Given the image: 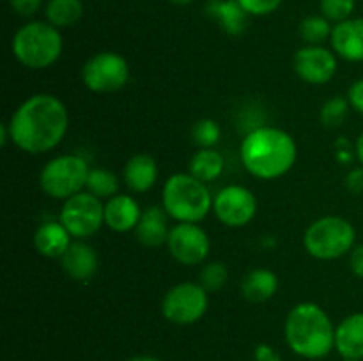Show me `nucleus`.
<instances>
[{
  "label": "nucleus",
  "mask_w": 363,
  "mask_h": 361,
  "mask_svg": "<svg viewBox=\"0 0 363 361\" xmlns=\"http://www.w3.org/2000/svg\"><path fill=\"white\" fill-rule=\"evenodd\" d=\"M11 142L20 151L41 154L55 149L66 137L69 113L53 94H34L25 99L7 122Z\"/></svg>",
  "instance_id": "obj_1"
},
{
  "label": "nucleus",
  "mask_w": 363,
  "mask_h": 361,
  "mask_svg": "<svg viewBox=\"0 0 363 361\" xmlns=\"http://www.w3.org/2000/svg\"><path fill=\"white\" fill-rule=\"evenodd\" d=\"M241 161L254 177L273 180L286 176L298 158V145L287 131L259 126L241 142Z\"/></svg>",
  "instance_id": "obj_2"
},
{
  "label": "nucleus",
  "mask_w": 363,
  "mask_h": 361,
  "mask_svg": "<svg viewBox=\"0 0 363 361\" xmlns=\"http://www.w3.org/2000/svg\"><path fill=\"white\" fill-rule=\"evenodd\" d=\"M284 336L294 354L305 360H321L335 349V326L319 304L305 301L287 314Z\"/></svg>",
  "instance_id": "obj_3"
},
{
  "label": "nucleus",
  "mask_w": 363,
  "mask_h": 361,
  "mask_svg": "<svg viewBox=\"0 0 363 361\" xmlns=\"http://www.w3.org/2000/svg\"><path fill=\"white\" fill-rule=\"evenodd\" d=\"M163 209L177 223H199L213 209V197L206 183L191 173H174L163 184Z\"/></svg>",
  "instance_id": "obj_4"
},
{
  "label": "nucleus",
  "mask_w": 363,
  "mask_h": 361,
  "mask_svg": "<svg viewBox=\"0 0 363 361\" xmlns=\"http://www.w3.org/2000/svg\"><path fill=\"white\" fill-rule=\"evenodd\" d=\"M62 35L48 21H28L13 38V53L21 66L28 69H46L62 53Z\"/></svg>",
  "instance_id": "obj_5"
},
{
  "label": "nucleus",
  "mask_w": 363,
  "mask_h": 361,
  "mask_svg": "<svg viewBox=\"0 0 363 361\" xmlns=\"http://www.w3.org/2000/svg\"><path fill=\"white\" fill-rule=\"evenodd\" d=\"M353 223L340 216H323L308 225L303 236V246L314 258L335 260L351 253L357 244Z\"/></svg>",
  "instance_id": "obj_6"
},
{
  "label": "nucleus",
  "mask_w": 363,
  "mask_h": 361,
  "mask_svg": "<svg viewBox=\"0 0 363 361\" xmlns=\"http://www.w3.org/2000/svg\"><path fill=\"white\" fill-rule=\"evenodd\" d=\"M91 168L85 158L78 154H62L50 159L39 173L41 190L48 197L67 200L87 188Z\"/></svg>",
  "instance_id": "obj_7"
},
{
  "label": "nucleus",
  "mask_w": 363,
  "mask_h": 361,
  "mask_svg": "<svg viewBox=\"0 0 363 361\" xmlns=\"http://www.w3.org/2000/svg\"><path fill=\"white\" fill-rule=\"evenodd\" d=\"M130 80V66L116 52H99L82 67V81L96 94H112L121 91Z\"/></svg>",
  "instance_id": "obj_8"
},
{
  "label": "nucleus",
  "mask_w": 363,
  "mask_h": 361,
  "mask_svg": "<svg viewBox=\"0 0 363 361\" xmlns=\"http://www.w3.org/2000/svg\"><path fill=\"white\" fill-rule=\"evenodd\" d=\"M208 290L195 282H184L174 285L165 294L162 303V314L176 326H190L201 321L208 311Z\"/></svg>",
  "instance_id": "obj_9"
},
{
  "label": "nucleus",
  "mask_w": 363,
  "mask_h": 361,
  "mask_svg": "<svg viewBox=\"0 0 363 361\" xmlns=\"http://www.w3.org/2000/svg\"><path fill=\"white\" fill-rule=\"evenodd\" d=\"M59 222L66 227L71 236L85 239L94 236L105 223V205L96 195L80 191L64 200Z\"/></svg>",
  "instance_id": "obj_10"
},
{
  "label": "nucleus",
  "mask_w": 363,
  "mask_h": 361,
  "mask_svg": "<svg viewBox=\"0 0 363 361\" xmlns=\"http://www.w3.org/2000/svg\"><path fill=\"white\" fill-rule=\"evenodd\" d=\"M213 212L225 227L230 229L245 227L255 218L257 198L248 188L241 184H229L213 198Z\"/></svg>",
  "instance_id": "obj_11"
},
{
  "label": "nucleus",
  "mask_w": 363,
  "mask_h": 361,
  "mask_svg": "<svg viewBox=\"0 0 363 361\" xmlns=\"http://www.w3.org/2000/svg\"><path fill=\"white\" fill-rule=\"evenodd\" d=\"M170 255L183 265H199L208 258L211 241L197 223H176L167 239Z\"/></svg>",
  "instance_id": "obj_12"
},
{
  "label": "nucleus",
  "mask_w": 363,
  "mask_h": 361,
  "mask_svg": "<svg viewBox=\"0 0 363 361\" xmlns=\"http://www.w3.org/2000/svg\"><path fill=\"white\" fill-rule=\"evenodd\" d=\"M294 71L303 81L312 85H325L335 76L337 55L325 46L308 45L294 55Z\"/></svg>",
  "instance_id": "obj_13"
},
{
  "label": "nucleus",
  "mask_w": 363,
  "mask_h": 361,
  "mask_svg": "<svg viewBox=\"0 0 363 361\" xmlns=\"http://www.w3.org/2000/svg\"><path fill=\"white\" fill-rule=\"evenodd\" d=\"M330 41L340 59L363 62V18H350L335 23Z\"/></svg>",
  "instance_id": "obj_14"
},
{
  "label": "nucleus",
  "mask_w": 363,
  "mask_h": 361,
  "mask_svg": "<svg viewBox=\"0 0 363 361\" xmlns=\"http://www.w3.org/2000/svg\"><path fill=\"white\" fill-rule=\"evenodd\" d=\"M60 260L66 275L74 282H89L99 268V257L94 248L80 239L71 243Z\"/></svg>",
  "instance_id": "obj_15"
},
{
  "label": "nucleus",
  "mask_w": 363,
  "mask_h": 361,
  "mask_svg": "<svg viewBox=\"0 0 363 361\" xmlns=\"http://www.w3.org/2000/svg\"><path fill=\"white\" fill-rule=\"evenodd\" d=\"M138 202L130 195H116L105 204V225L113 232H130L137 229L142 218Z\"/></svg>",
  "instance_id": "obj_16"
},
{
  "label": "nucleus",
  "mask_w": 363,
  "mask_h": 361,
  "mask_svg": "<svg viewBox=\"0 0 363 361\" xmlns=\"http://www.w3.org/2000/svg\"><path fill=\"white\" fill-rule=\"evenodd\" d=\"M335 349L344 360H363V311L347 315L337 326Z\"/></svg>",
  "instance_id": "obj_17"
},
{
  "label": "nucleus",
  "mask_w": 363,
  "mask_h": 361,
  "mask_svg": "<svg viewBox=\"0 0 363 361\" xmlns=\"http://www.w3.org/2000/svg\"><path fill=\"white\" fill-rule=\"evenodd\" d=\"M124 180L133 193H145L158 180V163L151 154H135L124 165Z\"/></svg>",
  "instance_id": "obj_18"
},
{
  "label": "nucleus",
  "mask_w": 363,
  "mask_h": 361,
  "mask_svg": "<svg viewBox=\"0 0 363 361\" xmlns=\"http://www.w3.org/2000/svg\"><path fill=\"white\" fill-rule=\"evenodd\" d=\"M206 14L229 35H241L248 25V14L236 0H209Z\"/></svg>",
  "instance_id": "obj_19"
},
{
  "label": "nucleus",
  "mask_w": 363,
  "mask_h": 361,
  "mask_svg": "<svg viewBox=\"0 0 363 361\" xmlns=\"http://www.w3.org/2000/svg\"><path fill=\"white\" fill-rule=\"evenodd\" d=\"M169 214L162 207H147L142 212V218L135 229L138 243L144 246H160L169 239Z\"/></svg>",
  "instance_id": "obj_20"
},
{
  "label": "nucleus",
  "mask_w": 363,
  "mask_h": 361,
  "mask_svg": "<svg viewBox=\"0 0 363 361\" xmlns=\"http://www.w3.org/2000/svg\"><path fill=\"white\" fill-rule=\"evenodd\" d=\"M71 237L73 236L67 232V229L60 222H46L35 230L34 246L43 257L57 258L62 257L67 248L71 246V243H73Z\"/></svg>",
  "instance_id": "obj_21"
},
{
  "label": "nucleus",
  "mask_w": 363,
  "mask_h": 361,
  "mask_svg": "<svg viewBox=\"0 0 363 361\" xmlns=\"http://www.w3.org/2000/svg\"><path fill=\"white\" fill-rule=\"evenodd\" d=\"M279 290V276L266 268L252 269L241 282V294L250 303H264Z\"/></svg>",
  "instance_id": "obj_22"
},
{
  "label": "nucleus",
  "mask_w": 363,
  "mask_h": 361,
  "mask_svg": "<svg viewBox=\"0 0 363 361\" xmlns=\"http://www.w3.org/2000/svg\"><path fill=\"white\" fill-rule=\"evenodd\" d=\"M225 168V159L215 149H201L190 161V173L202 183H213L218 179Z\"/></svg>",
  "instance_id": "obj_23"
},
{
  "label": "nucleus",
  "mask_w": 363,
  "mask_h": 361,
  "mask_svg": "<svg viewBox=\"0 0 363 361\" xmlns=\"http://www.w3.org/2000/svg\"><path fill=\"white\" fill-rule=\"evenodd\" d=\"M45 14L46 21L53 27H71L84 16V2L82 0H48Z\"/></svg>",
  "instance_id": "obj_24"
},
{
  "label": "nucleus",
  "mask_w": 363,
  "mask_h": 361,
  "mask_svg": "<svg viewBox=\"0 0 363 361\" xmlns=\"http://www.w3.org/2000/svg\"><path fill=\"white\" fill-rule=\"evenodd\" d=\"M333 27L330 25V20H326L323 14H312L301 20L300 23V35L308 45H321L326 39L332 38Z\"/></svg>",
  "instance_id": "obj_25"
},
{
  "label": "nucleus",
  "mask_w": 363,
  "mask_h": 361,
  "mask_svg": "<svg viewBox=\"0 0 363 361\" xmlns=\"http://www.w3.org/2000/svg\"><path fill=\"white\" fill-rule=\"evenodd\" d=\"M117 188H119V183H117L116 173H112L110 170L92 168L91 173H89L87 191L89 193L96 195L98 198L116 197Z\"/></svg>",
  "instance_id": "obj_26"
},
{
  "label": "nucleus",
  "mask_w": 363,
  "mask_h": 361,
  "mask_svg": "<svg viewBox=\"0 0 363 361\" xmlns=\"http://www.w3.org/2000/svg\"><path fill=\"white\" fill-rule=\"evenodd\" d=\"M222 130L213 119H201L191 127V138L202 149H213L220 142Z\"/></svg>",
  "instance_id": "obj_27"
},
{
  "label": "nucleus",
  "mask_w": 363,
  "mask_h": 361,
  "mask_svg": "<svg viewBox=\"0 0 363 361\" xmlns=\"http://www.w3.org/2000/svg\"><path fill=\"white\" fill-rule=\"evenodd\" d=\"M351 105L347 98L342 96H335V98L328 99L321 108V122L326 127H339L340 124L346 120L347 112H350Z\"/></svg>",
  "instance_id": "obj_28"
},
{
  "label": "nucleus",
  "mask_w": 363,
  "mask_h": 361,
  "mask_svg": "<svg viewBox=\"0 0 363 361\" xmlns=\"http://www.w3.org/2000/svg\"><path fill=\"white\" fill-rule=\"evenodd\" d=\"M229 278V271H227V265L223 262H208V264L202 268L201 271V285L204 287L208 292H215L220 290L227 283Z\"/></svg>",
  "instance_id": "obj_29"
},
{
  "label": "nucleus",
  "mask_w": 363,
  "mask_h": 361,
  "mask_svg": "<svg viewBox=\"0 0 363 361\" xmlns=\"http://www.w3.org/2000/svg\"><path fill=\"white\" fill-rule=\"evenodd\" d=\"M319 7H321V14L326 20L340 23L344 20H350L351 14L354 13L357 0H321Z\"/></svg>",
  "instance_id": "obj_30"
},
{
  "label": "nucleus",
  "mask_w": 363,
  "mask_h": 361,
  "mask_svg": "<svg viewBox=\"0 0 363 361\" xmlns=\"http://www.w3.org/2000/svg\"><path fill=\"white\" fill-rule=\"evenodd\" d=\"M248 16H266L282 6L284 0H236Z\"/></svg>",
  "instance_id": "obj_31"
},
{
  "label": "nucleus",
  "mask_w": 363,
  "mask_h": 361,
  "mask_svg": "<svg viewBox=\"0 0 363 361\" xmlns=\"http://www.w3.org/2000/svg\"><path fill=\"white\" fill-rule=\"evenodd\" d=\"M9 4L14 13H18L20 16H32L41 9L43 0H9Z\"/></svg>",
  "instance_id": "obj_32"
},
{
  "label": "nucleus",
  "mask_w": 363,
  "mask_h": 361,
  "mask_svg": "<svg viewBox=\"0 0 363 361\" xmlns=\"http://www.w3.org/2000/svg\"><path fill=\"white\" fill-rule=\"evenodd\" d=\"M347 101H350L351 108H354L363 115V78L351 85L350 91H347Z\"/></svg>",
  "instance_id": "obj_33"
},
{
  "label": "nucleus",
  "mask_w": 363,
  "mask_h": 361,
  "mask_svg": "<svg viewBox=\"0 0 363 361\" xmlns=\"http://www.w3.org/2000/svg\"><path fill=\"white\" fill-rule=\"evenodd\" d=\"M346 186L351 193L362 195L363 193V166L353 168L346 177Z\"/></svg>",
  "instance_id": "obj_34"
},
{
  "label": "nucleus",
  "mask_w": 363,
  "mask_h": 361,
  "mask_svg": "<svg viewBox=\"0 0 363 361\" xmlns=\"http://www.w3.org/2000/svg\"><path fill=\"white\" fill-rule=\"evenodd\" d=\"M254 360L255 361H282L280 354L273 349L268 343H259L254 349Z\"/></svg>",
  "instance_id": "obj_35"
},
{
  "label": "nucleus",
  "mask_w": 363,
  "mask_h": 361,
  "mask_svg": "<svg viewBox=\"0 0 363 361\" xmlns=\"http://www.w3.org/2000/svg\"><path fill=\"white\" fill-rule=\"evenodd\" d=\"M350 264H351V271L357 278L363 280V244H357V246L351 250V257H350Z\"/></svg>",
  "instance_id": "obj_36"
},
{
  "label": "nucleus",
  "mask_w": 363,
  "mask_h": 361,
  "mask_svg": "<svg viewBox=\"0 0 363 361\" xmlns=\"http://www.w3.org/2000/svg\"><path fill=\"white\" fill-rule=\"evenodd\" d=\"M354 154H357L358 161L363 166V133H360V137L357 138V144H354Z\"/></svg>",
  "instance_id": "obj_37"
},
{
  "label": "nucleus",
  "mask_w": 363,
  "mask_h": 361,
  "mask_svg": "<svg viewBox=\"0 0 363 361\" xmlns=\"http://www.w3.org/2000/svg\"><path fill=\"white\" fill-rule=\"evenodd\" d=\"M128 361H162V360L156 356H151V354H138V356H131Z\"/></svg>",
  "instance_id": "obj_38"
},
{
  "label": "nucleus",
  "mask_w": 363,
  "mask_h": 361,
  "mask_svg": "<svg viewBox=\"0 0 363 361\" xmlns=\"http://www.w3.org/2000/svg\"><path fill=\"white\" fill-rule=\"evenodd\" d=\"M170 4H176V6H188V4H191L194 0H169Z\"/></svg>",
  "instance_id": "obj_39"
},
{
  "label": "nucleus",
  "mask_w": 363,
  "mask_h": 361,
  "mask_svg": "<svg viewBox=\"0 0 363 361\" xmlns=\"http://www.w3.org/2000/svg\"><path fill=\"white\" fill-rule=\"evenodd\" d=\"M342 361H363V360H342Z\"/></svg>",
  "instance_id": "obj_40"
}]
</instances>
